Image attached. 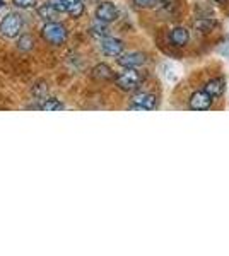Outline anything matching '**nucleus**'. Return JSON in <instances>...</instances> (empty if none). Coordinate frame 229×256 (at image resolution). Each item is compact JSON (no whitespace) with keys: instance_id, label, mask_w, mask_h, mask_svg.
<instances>
[{"instance_id":"nucleus-15","label":"nucleus","mask_w":229,"mask_h":256,"mask_svg":"<svg viewBox=\"0 0 229 256\" xmlns=\"http://www.w3.org/2000/svg\"><path fill=\"white\" fill-rule=\"evenodd\" d=\"M18 48L21 52H31L35 48V38L31 34H21L18 40Z\"/></svg>"},{"instance_id":"nucleus-9","label":"nucleus","mask_w":229,"mask_h":256,"mask_svg":"<svg viewBox=\"0 0 229 256\" xmlns=\"http://www.w3.org/2000/svg\"><path fill=\"white\" fill-rule=\"evenodd\" d=\"M190 40V32L188 30H185V28H173L171 31H169V43L173 44V46H186V43H188Z\"/></svg>"},{"instance_id":"nucleus-2","label":"nucleus","mask_w":229,"mask_h":256,"mask_svg":"<svg viewBox=\"0 0 229 256\" xmlns=\"http://www.w3.org/2000/svg\"><path fill=\"white\" fill-rule=\"evenodd\" d=\"M142 80H144V76L137 68H125V72L116 76L115 84H116V88L125 90V92H132V90H137L140 88Z\"/></svg>"},{"instance_id":"nucleus-3","label":"nucleus","mask_w":229,"mask_h":256,"mask_svg":"<svg viewBox=\"0 0 229 256\" xmlns=\"http://www.w3.org/2000/svg\"><path fill=\"white\" fill-rule=\"evenodd\" d=\"M23 26H24L23 16L16 14V12H9V14H6V18L2 19V22H0V32H2V36H6V38H16V36H19V32L23 31Z\"/></svg>"},{"instance_id":"nucleus-14","label":"nucleus","mask_w":229,"mask_h":256,"mask_svg":"<svg viewBox=\"0 0 229 256\" xmlns=\"http://www.w3.org/2000/svg\"><path fill=\"white\" fill-rule=\"evenodd\" d=\"M193 28H195V30H197L198 32H203V34H207V32H210V31L215 28V20L207 19V18L195 19V20H193Z\"/></svg>"},{"instance_id":"nucleus-18","label":"nucleus","mask_w":229,"mask_h":256,"mask_svg":"<svg viewBox=\"0 0 229 256\" xmlns=\"http://www.w3.org/2000/svg\"><path fill=\"white\" fill-rule=\"evenodd\" d=\"M161 0H134V6L139 9H154V7H159Z\"/></svg>"},{"instance_id":"nucleus-13","label":"nucleus","mask_w":229,"mask_h":256,"mask_svg":"<svg viewBox=\"0 0 229 256\" xmlns=\"http://www.w3.org/2000/svg\"><path fill=\"white\" fill-rule=\"evenodd\" d=\"M67 14L74 19L81 18L84 14V0H67Z\"/></svg>"},{"instance_id":"nucleus-6","label":"nucleus","mask_w":229,"mask_h":256,"mask_svg":"<svg viewBox=\"0 0 229 256\" xmlns=\"http://www.w3.org/2000/svg\"><path fill=\"white\" fill-rule=\"evenodd\" d=\"M212 101H214V98L207 90H197L195 94H191L188 106L193 111H205L212 106Z\"/></svg>"},{"instance_id":"nucleus-12","label":"nucleus","mask_w":229,"mask_h":256,"mask_svg":"<svg viewBox=\"0 0 229 256\" xmlns=\"http://www.w3.org/2000/svg\"><path fill=\"white\" fill-rule=\"evenodd\" d=\"M38 16L41 19L47 20V22H52V20L58 19L60 12L55 9V6H53L52 2H45V4H41V6L38 7Z\"/></svg>"},{"instance_id":"nucleus-11","label":"nucleus","mask_w":229,"mask_h":256,"mask_svg":"<svg viewBox=\"0 0 229 256\" xmlns=\"http://www.w3.org/2000/svg\"><path fill=\"white\" fill-rule=\"evenodd\" d=\"M224 89H226V80H224L222 77H215V79H210L205 84V88H203V90H207V92H209L214 99L222 96Z\"/></svg>"},{"instance_id":"nucleus-19","label":"nucleus","mask_w":229,"mask_h":256,"mask_svg":"<svg viewBox=\"0 0 229 256\" xmlns=\"http://www.w3.org/2000/svg\"><path fill=\"white\" fill-rule=\"evenodd\" d=\"M12 4L18 9H33V7H36L38 0H12Z\"/></svg>"},{"instance_id":"nucleus-4","label":"nucleus","mask_w":229,"mask_h":256,"mask_svg":"<svg viewBox=\"0 0 229 256\" xmlns=\"http://www.w3.org/2000/svg\"><path fill=\"white\" fill-rule=\"evenodd\" d=\"M130 110L145 111V110H156L157 108V96L152 92H137L132 98V102L128 106Z\"/></svg>"},{"instance_id":"nucleus-8","label":"nucleus","mask_w":229,"mask_h":256,"mask_svg":"<svg viewBox=\"0 0 229 256\" xmlns=\"http://www.w3.org/2000/svg\"><path fill=\"white\" fill-rule=\"evenodd\" d=\"M145 55L140 52H132V53H125V55H120L116 58V64L123 68H137V67H142L145 64Z\"/></svg>"},{"instance_id":"nucleus-5","label":"nucleus","mask_w":229,"mask_h":256,"mask_svg":"<svg viewBox=\"0 0 229 256\" xmlns=\"http://www.w3.org/2000/svg\"><path fill=\"white\" fill-rule=\"evenodd\" d=\"M96 19L105 24L113 22V20L118 19V9H116V6L111 2H101L96 7Z\"/></svg>"},{"instance_id":"nucleus-1","label":"nucleus","mask_w":229,"mask_h":256,"mask_svg":"<svg viewBox=\"0 0 229 256\" xmlns=\"http://www.w3.org/2000/svg\"><path fill=\"white\" fill-rule=\"evenodd\" d=\"M41 38L52 44V46H62L69 38V31L62 22L52 20V22H47L41 28Z\"/></svg>"},{"instance_id":"nucleus-17","label":"nucleus","mask_w":229,"mask_h":256,"mask_svg":"<svg viewBox=\"0 0 229 256\" xmlns=\"http://www.w3.org/2000/svg\"><path fill=\"white\" fill-rule=\"evenodd\" d=\"M65 106H64V102H60L58 99H45V102L40 106V110L41 111H60V110H64Z\"/></svg>"},{"instance_id":"nucleus-7","label":"nucleus","mask_w":229,"mask_h":256,"mask_svg":"<svg viewBox=\"0 0 229 256\" xmlns=\"http://www.w3.org/2000/svg\"><path fill=\"white\" fill-rule=\"evenodd\" d=\"M99 48H101V52L105 53L106 56H115V58H118L120 55H123L125 44H123V41L111 38V36H106V38L101 40Z\"/></svg>"},{"instance_id":"nucleus-20","label":"nucleus","mask_w":229,"mask_h":256,"mask_svg":"<svg viewBox=\"0 0 229 256\" xmlns=\"http://www.w3.org/2000/svg\"><path fill=\"white\" fill-rule=\"evenodd\" d=\"M214 2H217V4H224V2H227V0H214Z\"/></svg>"},{"instance_id":"nucleus-10","label":"nucleus","mask_w":229,"mask_h":256,"mask_svg":"<svg viewBox=\"0 0 229 256\" xmlns=\"http://www.w3.org/2000/svg\"><path fill=\"white\" fill-rule=\"evenodd\" d=\"M91 76H93V79L101 80V82L116 79L113 68H111L110 65H106V64H98V65H96V67L91 70Z\"/></svg>"},{"instance_id":"nucleus-16","label":"nucleus","mask_w":229,"mask_h":256,"mask_svg":"<svg viewBox=\"0 0 229 256\" xmlns=\"http://www.w3.org/2000/svg\"><path fill=\"white\" fill-rule=\"evenodd\" d=\"M91 34L94 36V38H98L99 41H101L103 38H106V36H110V30L106 28L105 22H99L94 24V26H91Z\"/></svg>"}]
</instances>
